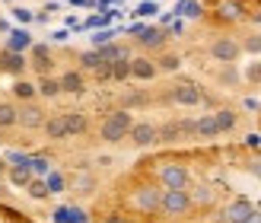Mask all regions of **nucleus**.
<instances>
[{
	"mask_svg": "<svg viewBox=\"0 0 261 223\" xmlns=\"http://www.w3.org/2000/svg\"><path fill=\"white\" fill-rule=\"evenodd\" d=\"M130 125H134V118H130L127 109L109 112L106 118H102V125H99V137L106 140V143H121L130 134Z\"/></svg>",
	"mask_w": 261,
	"mask_h": 223,
	"instance_id": "nucleus-1",
	"label": "nucleus"
},
{
	"mask_svg": "<svg viewBox=\"0 0 261 223\" xmlns=\"http://www.w3.org/2000/svg\"><path fill=\"white\" fill-rule=\"evenodd\" d=\"M156 179H160L163 191H188L191 188V172L181 163H163L156 169Z\"/></svg>",
	"mask_w": 261,
	"mask_h": 223,
	"instance_id": "nucleus-2",
	"label": "nucleus"
},
{
	"mask_svg": "<svg viewBox=\"0 0 261 223\" xmlns=\"http://www.w3.org/2000/svg\"><path fill=\"white\" fill-rule=\"evenodd\" d=\"M160 198H163V188H156L147 182V185H137L130 191V207L143 217H156L160 214Z\"/></svg>",
	"mask_w": 261,
	"mask_h": 223,
	"instance_id": "nucleus-3",
	"label": "nucleus"
},
{
	"mask_svg": "<svg viewBox=\"0 0 261 223\" xmlns=\"http://www.w3.org/2000/svg\"><path fill=\"white\" fill-rule=\"evenodd\" d=\"M194 211L188 191H163L160 198V214L163 217H188Z\"/></svg>",
	"mask_w": 261,
	"mask_h": 223,
	"instance_id": "nucleus-4",
	"label": "nucleus"
},
{
	"mask_svg": "<svg viewBox=\"0 0 261 223\" xmlns=\"http://www.w3.org/2000/svg\"><path fill=\"white\" fill-rule=\"evenodd\" d=\"M242 55V45L236 42V38H229V35H220L214 38V45H211V58L220 61V64H236Z\"/></svg>",
	"mask_w": 261,
	"mask_h": 223,
	"instance_id": "nucleus-5",
	"label": "nucleus"
},
{
	"mask_svg": "<svg viewBox=\"0 0 261 223\" xmlns=\"http://www.w3.org/2000/svg\"><path fill=\"white\" fill-rule=\"evenodd\" d=\"M130 143L134 147H140V150H147V147H156L160 143V134H156V125H150V121H134L130 125Z\"/></svg>",
	"mask_w": 261,
	"mask_h": 223,
	"instance_id": "nucleus-6",
	"label": "nucleus"
},
{
	"mask_svg": "<svg viewBox=\"0 0 261 223\" xmlns=\"http://www.w3.org/2000/svg\"><path fill=\"white\" fill-rule=\"evenodd\" d=\"M172 102H175V106H201V102H204V93H201L198 83L181 80V83L172 86Z\"/></svg>",
	"mask_w": 261,
	"mask_h": 223,
	"instance_id": "nucleus-7",
	"label": "nucleus"
},
{
	"mask_svg": "<svg viewBox=\"0 0 261 223\" xmlns=\"http://www.w3.org/2000/svg\"><path fill=\"white\" fill-rule=\"evenodd\" d=\"M134 38H137V45H140V48H147V51H160V48H166V42H169V32L163 29V26H143V32H137Z\"/></svg>",
	"mask_w": 261,
	"mask_h": 223,
	"instance_id": "nucleus-8",
	"label": "nucleus"
},
{
	"mask_svg": "<svg viewBox=\"0 0 261 223\" xmlns=\"http://www.w3.org/2000/svg\"><path fill=\"white\" fill-rule=\"evenodd\" d=\"M45 109L35 106V102H19V125L16 128H25V131H38L45 125Z\"/></svg>",
	"mask_w": 261,
	"mask_h": 223,
	"instance_id": "nucleus-9",
	"label": "nucleus"
},
{
	"mask_svg": "<svg viewBox=\"0 0 261 223\" xmlns=\"http://www.w3.org/2000/svg\"><path fill=\"white\" fill-rule=\"evenodd\" d=\"M35 45V38L29 35L25 26H16V29H10L7 38H4V48L7 51H16V55H29V48Z\"/></svg>",
	"mask_w": 261,
	"mask_h": 223,
	"instance_id": "nucleus-10",
	"label": "nucleus"
},
{
	"mask_svg": "<svg viewBox=\"0 0 261 223\" xmlns=\"http://www.w3.org/2000/svg\"><path fill=\"white\" fill-rule=\"evenodd\" d=\"M29 55H32V61H29V67L38 73V77H51V45H45V42H35L32 48H29Z\"/></svg>",
	"mask_w": 261,
	"mask_h": 223,
	"instance_id": "nucleus-11",
	"label": "nucleus"
},
{
	"mask_svg": "<svg viewBox=\"0 0 261 223\" xmlns=\"http://www.w3.org/2000/svg\"><path fill=\"white\" fill-rule=\"evenodd\" d=\"M29 70V58L16 55V51H7L0 48V73H10V77H22Z\"/></svg>",
	"mask_w": 261,
	"mask_h": 223,
	"instance_id": "nucleus-12",
	"label": "nucleus"
},
{
	"mask_svg": "<svg viewBox=\"0 0 261 223\" xmlns=\"http://www.w3.org/2000/svg\"><path fill=\"white\" fill-rule=\"evenodd\" d=\"M252 211H255L252 201L236 198V201H229L223 211H220V223H245V217H249Z\"/></svg>",
	"mask_w": 261,
	"mask_h": 223,
	"instance_id": "nucleus-13",
	"label": "nucleus"
},
{
	"mask_svg": "<svg viewBox=\"0 0 261 223\" xmlns=\"http://www.w3.org/2000/svg\"><path fill=\"white\" fill-rule=\"evenodd\" d=\"M58 83H61V93L80 96L83 89H86V77H83V70H64V73L58 77Z\"/></svg>",
	"mask_w": 261,
	"mask_h": 223,
	"instance_id": "nucleus-14",
	"label": "nucleus"
},
{
	"mask_svg": "<svg viewBox=\"0 0 261 223\" xmlns=\"http://www.w3.org/2000/svg\"><path fill=\"white\" fill-rule=\"evenodd\" d=\"M64 128H67V137H83L89 131V118L83 112H61Z\"/></svg>",
	"mask_w": 261,
	"mask_h": 223,
	"instance_id": "nucleus-15",
	"label": "nucleus"
},
{
	"mask_svg": "<svg viewBox=\"0 0 261 223\" xmlns=\"http://www.w3.org/2000/svg\"><path fill=\"white\" fill-rule=\"evenodd\" d=\"M242 16H245L242 0H220L217 4V19L220 22H239Z\"/></svg>",
	"mask_w": 261,
	"mask_h": 223,
	"instance_id": "nucleus-16",
	"label": "nucleus"
},
{
	"mask_svg": "<svg viewBox=\"0 0 261 223\" xmlns=\"http://www.w3.org/2000/svg\"><path fill=\"white\" fill-rule=\"evenodd\" d=\"M10 96H13V102H35V99H38L35 83H32V80H25V77H16V80H13Z\"/></svg>",
	"mask_w": 261,
	"mask_h": 223,
	"instance_id": "nucleus-17",
	"label": "nucleus"
},
{
	"mask_svg": "<svg viewBox=\"0 0 261 223\" xmlns=\"http://www.w3.org/2000/svg\"><path fill=\"white\" fill-rule=\"evenodd\" d=\"M156 73H160V70H156V61H150V58H130V77H134V80H153Z\"/></svg>",
	"mask_w": 261,
	"mask_h": 223,
	"instance_id": "nucleus-18",
	"label": "nucleus"
},
{
	"mask_svg": "<svg viewBox=\"0 0 261 223\" xmlns=\"http://www.w3.org/2000/svg\"><path fill=\"white\" fill-rule=\"evenodd\" d=\"M19 125V106L13 99H4L0 102V131H10Z\"/></svg>",
	"mask_w": 261,
	"mask_h": 223,
	"instance_id": "nucleus-19",
	"label": "nucleus"
},
{
	"mask_svg": "<svg viewBox=\"0 0 261 223\" xmlns=\"http://www.w3.org/2000/svg\"><path fill=\"white\" fill-rule=\"evenodd\" d=\"M35 93H38V99H58L61 96L58 77H38V80H35Z\"/></svg>",
	"mask_w": 261,
	"mask_h": 223,
	"instance_id": "nucleus-20",
	"label": "nucleus"
},
{
	"mask_svg": "<svg viewBox=\"0 0 261 223\" xmlns=\"http://www.w3.org/2000/svg\"><path fill=\"white\" fill-rule=\"evenodd\" d=\"M217 134H220V131H217L214 115H201V118H194V137H201V140H214Z\"/></svg>",
	"mask_w": 261,
	"mask_h": 223,
	"instance_id": "nucleus-21",
	"label": "nucleus"
},
{
	"mask_svg": "<svg viewBox=\"0 0 261 223\" xmlns=\"http://www.w3.org/2000/svg\"><path fill=\"white\" fill-rule=\"evenodd\" d=\"M188 194H191V204L194 207H211L217 201V188L214 185H194Z\"/></svg>",
	"mask_w": 261,
	"mask_h": 223,
	"instance_id": "nucleus-22",
	"label": "nucleus"
},
{
	"mask_svg": "<svg viewBox=\"0 0 261 223\" xmlns=\"http://www.w3.org/2000/svg\"><path fill=\"white\" fill-rule=\"evenodd\" d=\"M42 131H45L48 140H64V137H67V128H64V118L61 115H48L45 125H42Z\"/></svg>",
	"mask_w": 261,
	"mask_h": 223,
	"instance_id": "nucleus-23",
	"label": "nucleus"
},
{
	"mask_svg": "<svg viewBox=\"0 0 261 223\" xmlns=\"http://www.w3.org/2000/svg\"><path fill=\"white\" fill-rule=\"evenodd\" d=\"M99 51V58H102V64H112V61H121V58H130V51H127V45H118V42H109V45H102V48H96Z\"/></svg>",
	"mask_w": 261,
	"mask_h": 223,
	"instance_id": "nucleus-24",
	"label": "nucleus"
},
{
	"mask_svg": "<svg viewBox=\"0 0 261 223\" xmlns=\"http://www.w3.org/2000/svg\"><path fill=\"white\" fill-rule=\"evenodd\" d=\"M156 134H160V143H178V140H185V134H181V125H178V121L156 125Z\"/></svg>",
	"mask_w": 261,
	"mask_h": 223,
	"instance_id": "nucleus-25",
	"label": "nucleus"
},
{
	"mask_svg": "<svg viewBox=\"0 0 261 223\" xmlns=\"http://www.w3.org/2000/svg\"><path fill=\"white\" fill-rule=\"evenodd\" d=\"M214 121H217V131H220V134H229V131L239 125V115L232 112V109H217V112H214Z\"/></svg>",
	"mask_w": 261,
	"mask_h": 223,
	"instance_id": "nucleus-26",
	"label": "nucleus"
},
{
	"mask_svg": "<svg viewBox=\"0 0 261 223\" xmlns=\"http://www.w3.org/2000/svg\"><path fill=\"white\" fill-rule=\"evenodd\" d=\"M175 16H185V19H201V16H204V4H201V0H178Z\"/></svg>",
	"mask_w": 261,
	"mask_h": 223,
	"instance_id": "nucleus-27",
	"label": "nucleus"
},
{
	"mask_svg": "<svg viewBox=\"0 0 261 223\" xmlns=\"http://www.w3.org/2000/svg\"><path fill=\"white\" fill-rule=\"evenodd\" d=\"M29 169L35 179H45L51 172V156L48 153H29Z\"/></svg>",
	"mask_w": 261,
	"mask_h": 223,
	"instance_id": "nucleus-28",
	"label": "nucleus"
},
{
	"mask_svg": "<svg viewBox=\"0 0 261 223\" xmlns=\"http://www.w3.org/2000/svg\"><path fill=\"white\" fill-rule=\"evenodd\" d=\"M55 220H58V223H89L86 211H80V207H58V211H55Z\"/></svg>",
	"mask_w": 261,
	"mask_h": 223,
	"instance_id": "nucleus-29",
	"label": "nucleus"
},
{
	"mask_svg": "<svg viewBox=\"0 0 261 223\" xmlns=\"http://www.w3.org/2000/svg\"><path fill=\"white\" fill-rule=\"evenodd\" d=\"M70 188H73V191H80V194H89V191H96V176H93V172H86V169H80V172L73 176Z\"/></svg>",
	"mask_w": 261,
	"mask_h": 223,
	"instance_id": "nucleus-30",
	"label": "nucleus"
},
{
	"mask_svg": "<svg viewBox=\"0 0 261 223\" xmlns=\"http://www.w3.org/2000/svg\"><path fill=\"white\" fill-rule=\"evenodd\" d=\"M7 179H10V185H13V188H25L35 176H32V169H29V166H22V169H7Z\"/></svg>",
	"mask_w": 261,
	"mask_h": 223,
	"instance_id": "nucleus-31",
	"label": "nucleus"
},
{
	"mask_svg": "<svg viewBox=\"0 0 261 223\" xmlns=\"http://www.w3.org/2000/svg\"><path fill=\"white\" fill-rule=\"evenodd\" d=\"M109 70H112V80H118V83L130 80V58H121V61H112V64H109Z\"/></svg>",
	"mask_w": 261,
	"mask_h": 223,
	"instance_id": "nucleus-32",
	"label": "nucleus"
},
{
	"mask_svg": "<svg viewBox=\"0 0 261 223\" xmlns=\"http://www.w3.org/2000/svg\"><path fill=\"white\" fill-rule=\"evenodd\" d=\"M45 185H48V194H58L67 188V179H64V172H58V169H51V172L45 176Z\"/></svg>",
	"mask_w": 261,
	"mask_h": 223,
	"instance_id": "nucleus-33",
	"label": "nucleus"
},
{
	"mask_svg": "<svg viewBox=\"0 0 261 223\" xmlns=\"http://www.w3.org/2000/svg\"><path fill=\"white\" fill-rule=\"evenodd\" d=\"M99 67H102V58H99L96 48H93V51H83V55H80V70H83V73H86V70L96 73Z\"/></svg>",
	"mask_w": 261,
	"mask_h": 223,
	"instance_id": "nucleus-34",
	"label": "nucleus"
},
{
	"mask_svg": "<svg viewBox=\"0 0 261 223\" xmlns=\"http://www.w3.org/2000/svg\"><path fill=\"white\" fill-rule=\"evenodd\" d=\"M7 169H22V166H29V153L25 150H7Z\"/></svg>",
	"mask_w": 261,
	"mask_h": 223,
	"instance_id": "nucleus-35",
	"label": "nucleus"
},
{
	"mask_svg": "<svg viewBox=\"0 0 261 223\" xmlns=\"http://www.w3.org/2000/svg\"><path fill=\"white\" fill-rule=\"evenodd\" d=\"M181 67V58L178 55H163L160 61H156V70H163V73H175Z\"/></svg>",
	"mask_w": 261,
	"mask_h": 223,
	"instance_id": "nucleus-36",
	"label": "nucleus"
},
{
	"mask_svg": "<svg viewBox=\"0 0 261 223\" xmlns=\"http://www.w3.org/2000/svg\"><path fill=\"white\" fill-rule=\"evenodd\" d=\"M25 191H29V198H48V185H45V179H32L29 185H25Z\"/></svg>",
	"mask_w": 261,
	"mask_h": 223,
	"instance_id": "nucleus-37",
	"label": "nucleus"
},
{
	"mask_svg": "<svg viewBox=\"0 0 261 223\" xmlns=\"http://www.w3.org/2000/svg\"><path fill=\"white\" fill-rule=\"evenodd\" d=\"M115 35H118V32L109 29V26H106V29H96V35H93V48H102V45L115 42Z\"/></svg>",
	"mask_w": 261,
	"mask_h": 223,
	"instance_id": "nucleus-38",
	"label": "nucleus"
},
{
	"mask_svg": "<svg viewBox=\"0 0 261 223\" xmlns=\"http://www.w3.org/2000/svg\"><path fill=\"white\" fill-rule=\"evenodd\" d=\"M10 13H13V19H16V22H19V26H29V22H32V19H35V13H32V10H29V7H13V10H10Z\"/></svg>",
	"mask_w": 261,
	"mask_h": 223,
	"instance_id": "nucleus-39",
	"label": "nucleus"
},
{
	"mask_svg": "<svg viewBox=\"0 0 261 223\" xmlns=\"http://www.w3.org/2000/svg\"><path fill=\"white\" fill-rule=\"evenodd\" d=\"M239 45H242V51H249V55H261V35H245Z\"/></svg>",
	"mask_w": 261,
	"mask_h": 223,
	"instance_id": "nucleus-40",
	"label": "nucleus"
},
{
	"mask_svg": "<svg viewBox=\"0 0 261 223\" xmlns=\"http://www.w3.org/2000/svg\"><path fill=\"white\" fill-rule=\"evenodd\" d=\"M156 10H160V7H156V0H140V7L134 13H137V16H153Z\"/></svg>",
	"mask_w": 261,
	"mask_h": 223,
	"instance_id": "nucleus-41",
	"label": "nucleus"
},
{
	"mask_svg": "<svg viewBox=\"0 0 261 223\" xmlns=\"http://www.w3.org/2000/svg\"><path fill=\"white\" fill-rule=\"evenodd\" d=\"M166 32H169V38H172V35H181V32H185V19H181V16H175L172 22L166 26Z\"/></svg>",
	"mask_w": 261,
	"mask_h": 223,
	"instance_id": "nucleus-42",
	"label": "nucleus"
},
{
	"mask_svg": "<svg viewBox=\"0 0 261 223\" xmlns=\"http://www.w3.org/2000/svg\"><path fill=\"white\" fill-rule=\"evenodd\" d=\"M220 80H223V83H239V73L232 70V64H223V73H220Z\"/></svg>",
	"mask_w": 261,
	"mask_h": 223,
	"instance_id": "nucleus-43",
	"label": "nucleus"
},
{
	"mask_svg": "<svg viewBox=\"0 0 261 223\" xmlns=\"http://www.w3.org/2000/svg\"><path fill=\"white\" fill-rule=\"evenodd\" d=\"M245 169H249V172H252L255 179H261V156H252V160L245 163Z\"/></svg>",
	"mask_w": 261,
	"mask_h": 223,
	"instance_id": "nucleus-44",
	"label": "nucleus"
},
{
	"mask_svg": "<svg viewBox=\"0 0 261 223\" xmlns=\"http://www.w3.org/2000/svg\"><path fill=\"white\" fill-rule=\"evenodd\" d=\"M140 102H147V96H143V93H130V96L124 99V109H127V106H140Z\"/></svg>",
	"mask_w": 261,
	"mask_h": 223,
	"instance_id": "nucleus-45",
	"label": "nucleus"
},
{
	"mask_svg": "<svg viewBox=\"0 0 261 223\" xmlns=\"http://www.w3.org/2000/svg\"><path fill=\"white\" fill-rule=\"evenodd\" d=\"M249 80L252 83H261V64H252V67H249Z\"/></svg>",
	"mask_w": 261,
	"mask_h": 223,
	"instance_id": "nucleus-46",
	"label": "nucleus"
},
{
	"mask_svg": "<svg viewBox=\"0 0 261 223\" xmlns=\"http://www.w3.org/2000/svg\"><path fill=\"white\" fill-rule=\"evenodd\" d=\"M70 38V29H58V32H51V42H67Z\"/></svg>",
	"mask_w": 261,
	"mask_h": 223,
	"instance_id": "nucleus-47",
	"label": "nucleus"
},
{
	"mask_svg": "<svg viewBox=\"0 0 261 223\" xmlns=\"http://www.w3.org/2000/svg\"><path fill=\"white\" fill-rule=\"evenodd\" d=\"M245 147H261V134H249V137H245Z\"/></svg>",
	"mask_w": 261,
	"mask_h": 223,
	"instance_id": "nucleus-48",
	"label": "nucleus"
},
{
	"mask_svg": "<svg viewBox=\"0 0 261 223\" xmlns=\"http://www.w3.org/2000/svg\"><path fill=\"white\" fill-rule=\"evenodd\" d=\"M242 106H245V109H249V112H258V109H261V102L249 96V99H245V102H242Z\"/></svg>",
	"mask_w": 261,
	"mask_h": 223,
	"instance_id": "nucleus-49",
	"label": "nucleus"
},
{
	"mask_svg": "<svg viewBox=\"0 0 261 223\" xmlns=\"http://www.w3.org/2000/svg\"><path fill=\"white\" fill-rule=\"evenodd\" d=\"M42 10H45V13H48V16H51V13H58V10H61V4H58V0H51V4H45Z\"/></svg>",
	"mask_w": 261,
	"mask_h": 223,
	"instance_id": "nucleus-50",
	"label": "nucleus"
},
{
	"mask_svg": "<svg viewBox=\"0 0 261 223\" xmlns=\"http://www.w3.org/2000/svg\"><path fill=\"white\" fill-rule=\"evenodd\" d=\"M245 223H261V211H258V207H255L249 217H245Z\"/></svg>",
	"mask_w": 261,
	"mask_h": 223,
	"instance_id": "nucleus-51",
	"label": "nucleus"
},
{
	"mask_svg": "<svg viewBox=\"0 0 261 223\" xmlns=\"http://www.w3.org/2000/svg\"><path fill=\"white\" fill-rule=\"evenodd\" d=\"M32 22H38V26H42V22H48V13H45V10H38V13H35V19H32Z\"/></svg>",
	"mask_w": 261,
	"mask_h": 223,
	"instance_id": "nucleus-52",
	"label": "nucleus"
},
{
	"mask_svg": "<svg viewBox=\"0 0 261 223\" xmlns=\"http://www.w3.org/2000/svg\"><path fill=\"white\" fill-rule=\"evenodd\" d=\"M106 223H130V220H124V217H118V214H112V217H106Z\"/></svg>",
	"mask_w": 261,
	"mask_h": 223,
	"instance_id": "nucleus-53",
	"label": "nucleus"
},
{
	"mask_svg": "<svg viewBox=\"0 0 261 223\" xmlns=\"http://www.w3.org/2000/svg\"><path fill=\"white\" fill-rule=\"evenodd\" d=\"M10 29H13V26H10V22H7V19H0V32H4V35H7V32H10Z\"/></svg>",
	"mask_w": 261,
	"mask_h": 223,
	"instance_id": "nucleus-54",
	"label": "nucleus"
},
{
	"mask_svg": "<svg viewBox=\"0 0 261 223\" xmlns=\"http://www.w3.org/2000/svg\"><path fill=\"white\" fill-rule=\"evenodd\" d=\"M0 176H7V160L0 156Z\"/></svg>",
	"mask_w": 261,
	"mask_h": 223,
	"instance_id": "nucleus-55",
	"label": "nucleus"
},
{
	"mask_svg": "<svg viewBox=\"0 0 261 223\" xmlns=\"http://www.w3.org/2000/svg\"><path fill=\"white\" fill-rule=\"evenodd\" d=\"M0 4H13V0H0Z\"/></svg>",
	"mask_w": 261,
	"mask_h": 223,
	"instance_id": "nucleus-56",
	"label": "nucleus"
}]
</instances>
